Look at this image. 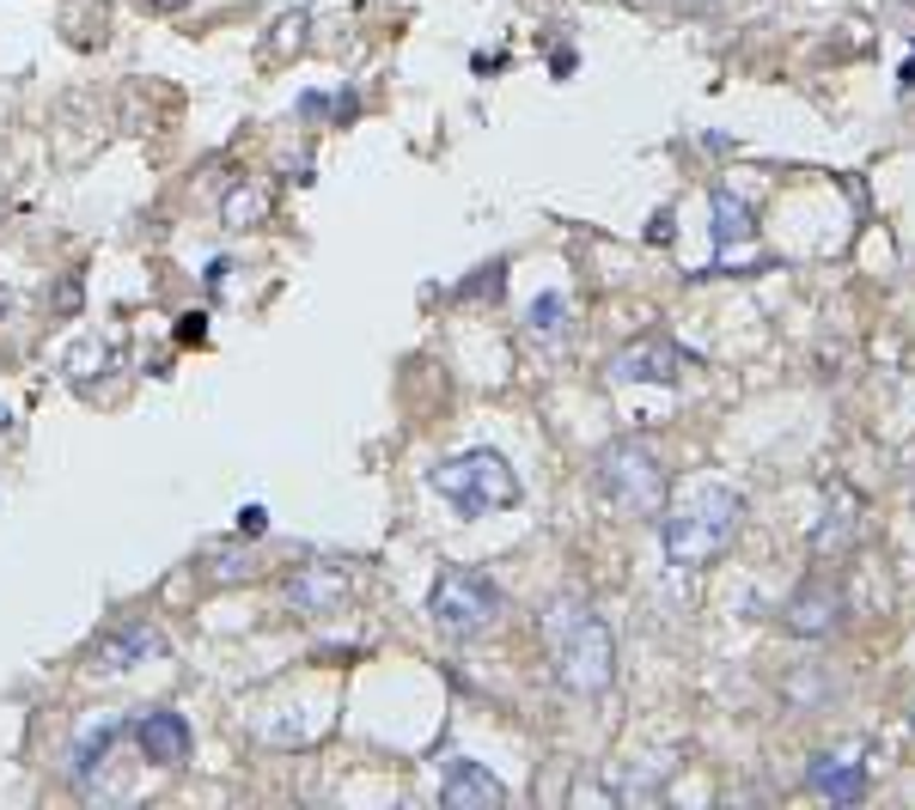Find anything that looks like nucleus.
<instances>
[{
    "mask_svg": "<svg viewBox=\"0 0 915 810\" xmlns=\"http://www.w3.org/2000/svg\"><path fill=\"white\" fill-rule=\"evenodd\" d=\"M110 366H116V348H110V341H98V336L74 341V348H67V360H62V372L79 384V390H92V378H104Z\"/></svg>",
    "mask_w": 915,
    "mask_h": 810,
    "instance_id": "obj_16",
    "label": "nucleus"
},
{
    "mask_svg": "<svg viewBox=\"0 0 915 810\" xmlns=\"http://www.w3.org/2000/svg\"><path fill=\"white\" fill-rule=\"evenodd\" d=\"M751 238V201L732 196V189H714V245L732 250Z\"/></svg>",
    "mask_w": 915,
    "mask_h": 810,
    "instance_id": "obj_15",
    "label": "nucleus"
},
{
    "mask_svg": "<svg viewBox=\"0 0 915 810\" xmlns=\"http://www.w3.org/2000/svg\"><path fill=\"white\" fill-rule=\"evenodd\" d=\"M678 372H683V348L671 336H641L610 353V378L617 384H671Z\"/></svg>",
    "mask_w": 915,
    "mask_h": 810,
    "instance_id": "obj_9",
    "label": "nucleus"
},
{
    "mask_svg": "<svg viewBox=\"0 0 915 810\" xmlns=\"http://www.w3.org/2000/svg\"><path fill=\"white\" fill-rule=\"evenodd\" d=\"M428 488H434L446 506H458L465 519H482V512H507V506H519V475L507 470L500 451H465V458L440 463V470L428 475Z\"/></svg>",
    "mask_w": 915,
    "mask_h": 810,
    "instance_id": "obj_3",
    "label": "nucleus"
},
{
    "mask_svg": "<svg viewBox=\"0 0 915 810\" xmlns=\"http://www.w3.org/2000/svg\"><path fill=\"white\" fill-rule=\"evenodd\" d=\"M348 591H355V580H348L342 561H306V566L287 573V603H294V615H306V622L336 615L342 603H348Z\"/></svg>",
    "mask_w": 915,
    "mask_h": 810,
    "instance_id": "obj_6",
    "label": "nucleus"
},
{
    "mask_svg": "<svg viewBox=\"0 0 915 810\" xmlns=\"http://www.w3.org/2000/svg\"><path fill=\"white\" fill-rule=\"evenodd\" d=\"M49 311H62V317H74V311H79V275H62V287L49 292Z\"/></svg>",
    "mask_w": 915,
    "mask_h": 810,
    "instance_id": "obj_20",
    "label": "nucleus"
},
{
    "mask_svg": "<svg viewBox=\"0 0 915 810\" xmlns=\"http://www.w3.org/2000/svg\"><path fill=\"white\" fill-rule=\"evenodd\" d=\"M500 281H507V262H489V269H477V281L465 287V299H477V292H489V299H495Z\"/></svg>",
    "mask_w": 915,
    "mask_h": 810,
    "instance_id": "obj_19",
    "label": "nucleus"
},
{
    "mask_svg": "<svg viewBox=\"0 0 915 810\" xmlns=\"http://www.w3.org/2000/svg\"><path fill=\"white\" fill-rule=\"evenodd\" d=\"M7 311H13V299H7V292H0V317H7Z\"/></svg>",
    "mask_w": 915,
    "mask_h": 810,
    "instance_id": "obj_25",
    "label": "nucleus"
},
{
    "mask_svg": "<svg viewBox=\"0 0 915 810\" xmlns=\"http://www.w3.org/2000/svg\"><path fill=\"white\" fill-rule=\"evenodd\" d=\"M208 580H214V585H238V580H257V566H250V554H238V549H214V554H208Z\"/></svg>",
    "mask_w": 915,
    "mask_h": 810,
    "instance_id": "obj_18",
    "label": "nucleus"
},
{
    "mask_svg": "<svg viewBox=\"0 0 915 810\" xmlns=\"http://www.w3.org/2000/svg\"><path fill=\"white\" fill-rule=\"evenodd\" d=\"M208 336V317L202 311H184V317H177V341H202Z\"/></svg>",
    "mask_w": 915,
    "mask_h": 810,
    "instance_id": "obj_23",
    "label": "nucleus"
},
{
    "mask_svg": "<svg viewBox=\"0 0 915 810\" xmlns=\"http://www.w3.org/2000/svg\"><path fill=\"white\" fill-rule=\"evenodd\" d=\"M147 7H159V13H177V7H189V0H147Z\"/></svg>",
    "mask_w": 915,
    "mask_h": 810,
    "instance_id": "obj_24",
    "label": "nucleus"
},
{
    "mask_svg": "<svg viewBox=\"0 0 915 810\" xmlns=\"http://www.w3.org/2000/svg\"><path fill=\"white\" fill-rule=\"evenodd\" d=\"M525 329H531V341H561V329H568V299H561V292H543V299H531Z\"/></svg>",
    "mask_w": 915,
    "mask_h": 810,
    "instance_id": "obj_17",
    "label": "nucleus"
},
{
    "mask_svg": "<svg viewBox=\"0 0 915 810\" xmlns=\"http://www.w3.org/2000/svg\"><path fill=\"white\" fill-rule=\"evenodd\" d=\"M0 433H7V409H0Z\"/></svg>",
    "mask_w": 915,
    "mask_h": 810,
    "instance_id": "obj_26",
    "label": "nucleus"
},
{
    "mask_svg": "<svg viewBox=\"0 0 915 810\" xmlns=\"http://www.w3.org/2000/svg\"><path fill=\"white\" fill-rule=\"evenodd\" d=\"M275 32H281V37H275V49H287V43H294V49H299V43H306V13H294V18H281Z\"/></svg>",
    "mask_w": 915,
    "mask_h": 810,
    "instance_id": "obj_22",
    "label": "nucleus"
},
{
    "mask_svg": "<svg viewBox=\"0 0 915 810\" xmlns=\"http://www.w3.org/2000/svg\"><path fill=\"white\" fill-rule=\"evenodd\" d=\"M812 786L824 798H837V805H854V798L867 793V762H854V756H818L812 762Z\"/></svg>",
    "mask_w": 915,
    "mask_h": 810,
    "instance_id": "obj_13",
    "label": "nucleus"
},
{
    "mask_svg": "<svg viewBox=\"0 0 915 810\" xmlns=\"http://www.w3.org/2000/svg\"><path fill=\"white\" fill-rule=\"evenodd\" d=\"M140 744V756L153 768H184L189 762V749H196V732H189V719L184 713H171V707H147V713L128 725Z\"/></svg>",
    "mask_w": 915,
    "mask_h": 810,
    "instance_id": "obj_8",
    "label": "nucleus"
},
{
    "mask_svg": "<svg viewBox=\"0 0 915 810\" xmlns=\"http://www.w3.org/2000/svg\"><path fill=\"white\" fill-rule=\"evenodd\" d=\"M269 208H275V201H269L263 184H233L226 201H220V226L226 232H257L269 220Z\"/></svg>",
    "mask_w": 915,
    "mask_h": 810,
    "instance_id": "obj_14",
    "label": "nucleus"
},
{
    "mask_svg": "<svg viewBox=\"0 0 915 810\" xmlns=\"http://www.w3.org/2000/svg\"><path fill=\"white\" fill-rule=\"evenodd\" d=\"M147 658H165V634H159L153 622H116L110 634L92 640V664H86V671L123 676V671H135V664H147Z\"/></svg>",
    "mask_w": 915,
    "mask_h": 810,
    "instance_id": "obj_7",
    "label": "nucleus"
},
{
    "mask_svg": "<svg viewBox=\"0 0 915 810\" xmlns=\"http://www.w3.org/2000/svg\"><path fill=\"white\" fill-rule=\"evenodd\" d=\"M263 531H269V512H263V506H245V512H238V536H250V543H257Z\"/></svg>",
    "mask_w": 915,
    "mask_h": 810,
    "instance_id": "obj_21",
    "label": "nucleus"
},
{
    "mask_svg": "<svg viewBox=\"0 0 915 810\" xmlns=\"http://www.w3.org/2000/svg\"><path fill=\"white\" fill-rule=\"evenodd\" d=\"M440 805L446 810H489V805H507V786H500L489 768L458 756V762L446 768V780H440Z\"/></svg>",
    "mask_w": 915,
    "mask_h": 810,
    "instance_id": "obj_11",
    "label": "nucleus"
},
{
    "mask_svg": "<svg viewBox=\"0 0 915 810\" xmlns=\"http://www.w3.org/2000/svg\"><path fill=\"white\" fill-rule=\"evenodd\" d=\"M543 652H549V671L568 695H605L610 676H617V640H610V622L580 597H556L543 610Z\"/></svg>",
    "mask_w": 915,
    "mask_h": 810,
    "instance_id": "obj_1",
    "label": "nucleus"
},
{
    "mask_svg": "<svg viewBox=\"0 0 915 810\" xmlns=\"http://www.w3.org/2000/svg\"><path fill=\"white\" fill-rule=\"evenodd\" d=\"M781 622H788L793 634H806V640H818V634H837V622H842V585L830 580V573H812V580L788 597Z\"/></svg>",
    "mask_w": 915,
    "mask_h": 810,
    "instance_id": "obj_10",
    "label": "nucleus"
},
{
    "mask_svg": "<svg viewBox=\"0 0 915 810\" xmlns=\"http://www.w3.org/2000/svg\"><path fill=\"white\" fill-rule=\"evenodd\" d=\"M592 475H598L605 500L617 512H629V519H659L666 512V470L641 439H610L598 451V463H592Z\"/></svg>",
    "mask_w": 915,
    "mask_h": 810,
    "instance_id": "obj_4",
    "label": "nucleus"
},
{
    "mask_svg": "<svg viewBox=\"0 0 915 810\" xmlns=\"http://www.w3.org/2000/svg\"><path fill=\"white\" fill-rule=\"evenodd\" d=\"M123 732H128L123 719H98V725H86V732L74 737L67 774H74L79 786H86V780H92V768H104V762H110V749H116V737H123Z\"/></svg>",
    "mask_w": 915,
    "mask_h": 810,
    "instance_id": "obj_12",
    "label": "nucleus"
},
{
    "mask_svg": "<svg viewBox=\"0 0 915 810\" xmlns=\"http://www.w3.org/2000/svg\"><path fill=\"white\" fill-rule=\"evenodd\" d=\"M428 615L446 640H477L500 622V585L477 566H446L428 591Z\"/></svg>",
    "mask_w": 915,
    "mask_h": 810,
    "instance_id": "obj_5",
    "label": "nucleus"
},
{
    "mask_svg": "<svg viewBox=\"0 0 915 810\" xmlns=\"http://www.w3.org/2000/svg\"><path fill=\"white\" fill-rule=\"evenodd\" d=\"M659 524H666V554H671V566L696 573V566L720 561V554H727V543L739 536V524H745V494H739V488H720V482H702V488L683 494L678 512H659Z\"/></svg>",
    "mask_w": 915,
    "mask_h": 810,
    "instance_id": "obj_2",
    "label": "nucleus"
}]
</instances>
